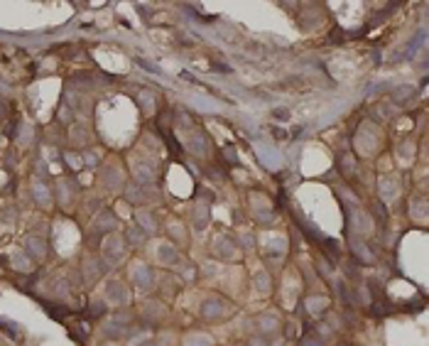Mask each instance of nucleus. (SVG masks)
<instances>
[{"label": "nucleus", "instance_id": "nucleus-2", "mask_svg": "<svg viewBox=\"0 0 429 346\" xmlns=\"http://www.w3.org/2000/svg\"><path fill=\"white\" fill-rule=\"evenodd\" d=\"M268 342H270V337L258 334V337H253V339H250V346H268Z\"/></svg>", "mask_w": 429, "mask_h": 346}, {"label": "nucleus", "instance_id": "nucleus-1", "mask_svg": "<svg viewBox=\"0 0 429 346\" xmlns=\"http://www.w3.org/2000/svg\"><path fill=\"white\" fill-rule=\"evenodd\" d=\"M302 346H324V342H321V337H319V334L309 332V334L302 339Z\"/></svg>", "mask_w": 429, "mask_h": 346}]
</instances>
